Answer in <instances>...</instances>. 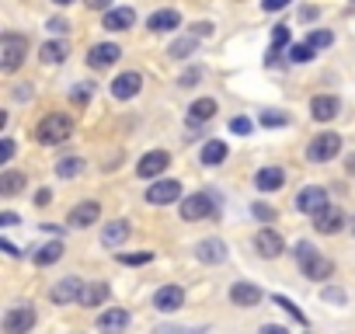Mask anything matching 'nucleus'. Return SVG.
Segmentation results:
<instances>
[{"mask_svg":"<svg viewBox=\"0 0 355 334\" xmlns=\"http://www.w3.org/2000/svg\"><path fill=\"white\" fill-rule=\"evenodd\" d=\"M178 213H182L185 223H199V220H206V216H216L220 206H216L213 192H199V195H185L182 206H178Z\"/></svg>","mask_w":355,"mask_h":334,"instance_id":"20e7f679","label":"nucleus"},{"mask_svg":"<svg viewBox=\"0 0 355 334\" xmlns=\"http://www.w3.org/2000/svg\"><path fill=\"white\" fill-rule=\"evenodd\" d=\"M35 320H39V313L32 303H15L4 313V334H28L35 327Z\"/></svg>","mask_w":355,"mask_h":334,"instance_id":"423d86ee","label":"nucleus"},{"mask_svg":"<svg viewBox=\"0 0 355 334\" xmlns=\"http://www.w3.org/2000/svg\"><path fill=\"white\" fill-rule=\"evenodd\" d=\"M15 98H18V101H25V98H32V87H15Z\"/></svg>","mask_w":355,"mask_h":334,"instance_id":"4d7b16f0","label":"nucleus"},{"mask_svg":"<svg viewBox=\"0 0 355 334\" xmlns=\"http://www.w3.org/2000/svg\"><path fill=\"white\" fill-rule=\"evenodd\" d=\"M275 303H279V306H286V313H289L293 320H300V324H306V313H300V306H296L293 299H286V296H275Z\"/></svg>","mask_w":355,"mask_h":334,"instance_id":"ea45409f","label":"nucleus"},{"mask_svg":"<svg viewBox=\"0 0 355 334\" xmlns=\"http://www.w3.org/2000/svg\"><path fill=\"white\" fill-rule=\"evenodd\" d=\"M202 80V67H189L182 77H178V87H196Z\"/></svg>","mask_w":355,"mask_h":334,"instance_id":"c9c22d12","label":"nucleus"},{"mask_svg":"<svg viewBox=\"0 0 355 334\" xmlns=\"http://www.w3.org/2000/svg\"><path fill=\"white\" fill-rule=\"evenodd\" d=\"M125 237H129V223H125V220H115V223H108V227L101 230V244H105V247H119Z\"/></svg>","mask_w":355,"mask_h":334,"instance_id":"c85d7f7f","label":"nucleus"},{"mask_svg":"<svg viewBox=\"0 0 355 334\" xmlns=\"http://www.w3.org/2000/svg\"><path fill=\"white\" fill-rule=\"evenodd\" d=\"M67 56H70V46H67L63 39H49V42L39 49V60H42L46 67H63Z\"/></svg>","mask_w":355,"mask_h":334,"instance_id":"393cba45","label":"nucleus"},{"mask_svg":"<svg viewBox=\"0 0 355 334\" xmlns=\"http://www.w3.org/2000/svg\"><path fill=\"white\" fill-rule=\"evenodd\" d=\"M70 136H73V118L63 115V112H49V115L35 125V139H39L42 146H60V143H67Z\"/></svg>","mask_w":355,"mask_h":334,"instance_id":"7ed1b4c3","label":"nucleus"},{"mask_svg":"<svg viewBox=\"0 0 355 334\" xmlns=\"http://www.w3.org/2000/svg\"><path fill=\"white\" fill-rule=\"evenodd\" d=\"M119 261L122 265H146V261H153V254L150 251H143V254H119Z\"/></svg>","mask_w":355,"mask_h":334,"instance_id":"37998d69","label":"nucleus"},{"mask_svg":"<svg viewBox=\"0 0 355 334\" xmlns=\"http://www.w3.org/2000/svg\"><path fill=\"white\" fill-rule=\"evenodd\" d=\"M129 327V313L122 310V306H112V310H105L101 317H98V331L101 334H122Z\"/></svg>","mask_w":355,"mask_h":334,"instance_id":"5701e85b","label":"nucleus"},{"mask_svg":"<svg viewBox=\"0 0 355 334\" xmlns=\"http://www.w3.org/2000/svg\"><path fill=\"white\" fill-rule=\"evenodd\" d=\"M49 202H53V192H49V188H39V192H35V206H39V209H46Z\"/></svg>","mask_w":355,"mask_h":334,"instance_id":"8fccbe9b","label":"nucleus"},{"mask_svg":"<svg viewBox=\"0 0 355 334\" xmlns=\"http://www.w3.org/2000/svg\"><path fill=\"white\" fill-rule=\"evenodd\" d=\"M0 247H4V251H8V254H11V258H18V254H21V251H18V247H15V244H11V240H0Z\"/></svg>","mask_w":355,"mask_h":334,"instance_id":"6e6d98bb","label":"nucleus"},{"mask_svg":"<svg viewBox=\"0 0 355 334\" xmlns=\"http://www.w3.org/2000/svg\"><path fill=\"white\" fill-rule=\"evenodd\" d=\"M320 296H324L327 303H348V296H345V289H324Z\"/></svg>","mask_w":355,"mask_h":334,"instance_id":"de8ad7c7","label":"nucleus"},{"mask_svg":"<svg viewBox=\"0 0 355 334\" xmlns=\"http://www.w3.org/2000/svg\"><path fill=\"white\" fill-rule=\"evenodd\" d=\"M338 112H341V101H338L334 94H313V101H310V115H313L317 122H331Z\"/></svg>","mask_w":355,"mask_h":334,"instance_id":"4be33fe9","label":"nucleus"},{"mask_svg":"<svg viewBox=\"0 0 355 334\" xmlns=\"http://www.w3.org/2000/svg\"><path fill=\"white\" fill-rule=\"evenodd\" d=\"M345 175H348V178H355V153H348V157H345Z\"/></svg>","mask_w":355,"mask_h":334,"instance_id":"5fc2aeb1","label":"nucleus"},{"mask_svg":"<svg viewBox=\"0 0 355 334\" xmlns=\"http://www.w3.org/2000/svg\"><path fill=\"white\" fill-rule=\"evenodd\" d=\"M21 188H25V175H21V171H11V167H8V171L0 175V195L11 199V195H18Z\"/></svg>","mask_w":355,"mask_h":334,"instance_id":"c756f323","label":"nucleus"},{"mask_svg":"<svg viewBox=\"0 0 355 334\" xmlns=\"http://www.w3.org/2000/svg\"><path fill=\"white\" fill-rule=\"evenodd\" d=\"M230 303L241 306V310H251V306L261 303V289L251 285V282H234V285H230Z\"/></svg>","mask_w":355,"mask_h":334,"instance_id":"aec40b11","label":"nucleus"},{"mask_svg":"<svg viewBox=\"0 0 355 334\" xmlns=\"http://www.w3.org/2000/svg\"><path fill=\"white\" fill-rule=\"evenodd\" d=\"M258 334H289V327H282V324H265Z\"/></svg>","mask_w":355,"mask_h":334,"instance_id":"603ef678","label":"nucleus"},{"mask_svg":"<svg viewBox=\"0 0 355 334\" xmlns=\"http://www.w3.org/2000/svg\"><path fill=\"white\" fill-rule=\"evenodd\" d=\"M60 258H63V240L56 237V240H49V244H42V247L35 251V258H32V261H35L39 268H46V265H56Z\"/></svg>","mask_w":355,"mask_h":334,"instance_id":"cd10ccee","label":"nucleus"},{"mask_svg":"<svg viewBox=\"0 0 355 334\" xmlns=\"http://www.w3.org/2000/svg\"><path fill=\"white\" fill-rule=\"evenodd\" d=\"M91 98H94V84H91V80H80V84L70 87V101H73V105H87Z\"/></svg>","mask_w":355,"mask_h":334,"instance_id":"f704fd0d","label":"nucleus"},{"mask_svg":"<svg viewBox=\"0 0 355 334\" xmlns=\"http://www.w3.org/2000/svg\"><path fill=\"white\" fill-rule=\"evenodd\" d=\"M84 279H77V275H67L60 285H53V292H49V299L56 303V306H70V303H80V292H84Z\"/></svg>","mask_w":355,"mask_h":334,"instance_id":"2eb2a0df","label":"nucleus"},{"mask_svg":"<svg viewBox=\"0 0 355 334\" xmlns=\"http://www.w3.org/2000/svg\"><path fill=\"white\" fill-rule=\"evenodd\" d=\"M293 254H296V265H300V272H303L306 279L324 282V279H331V275H334V261H331V258H324L313 244L300 240V244L293 247Z\"/></svg>","mask_w":355,"mask_h":334,"instance_id":"f03ea898","label":"nucleus"},{"mask_svg":"<svg viewBox=\"0 0 355 334\" xmlns=\"http://www.w3.org/2000/svg\"><path fill=\"white\" fill-rule=\"evenodd\" d=\"M122 60V46L119 42H94L91 49H87V56H84V63L91 67V70H108V67H115Z\"/></svg>","mask_w":355,"mask_h":334,"instance_id":"0eeeda50","label":"nucleus"},{"mask_svg":"<svg viewBox=\"0 0 355 334\" xmlns=\"http://www.w3.org/2000/svg\"><path fill=\"white\" fill-rule=\"evenodd\" d=\"M98 216H101V206H98L94 199H87V202H77V206L67 213V227H70V230H87V227L98 223Z\"/></svg>","mask_w":355,"mask_h":334,"instance_id":"ddd939ff","label":"nucleus"},{"mask_svg":"<svg viewBox=\"0 0 355 334\" xmlns=\"http://www.w3.org/2000/svg\"><path fill=\"white\" fill-rule=\"evenodd\" d=\"M146 202H150V206L182 202V185H178V182H153V185L146 188Z\"/></svg>","mask_w":355,"mask_h":334,"instance_id":"f3484780","label":"nucleus"},{"mask_svg":"<svg viewBox=\"0 0 355 334\" xmlns=\"http://www.w3.org/2000/svg\"><path fill=\"white\" fill-rule=\"evenodd\" d=\"M143 91V73L139 70H125V73H119L112 84H108V94L115 98V101H129V98H136Z\"/></svg>","mask_w":355,"mask_h":334,"instance_id":"9d476101","label":"nucleus"},{"mask_svg":"<svg viewBox=\"0 0 355 334\" xmlns=\"http://www.w3.org/2000/svg\"><path fill=\"white\" fill-rule=\"evenodd\" d=\"M282 185H286V171H282V167H275V164L261 167V171L254 175V188L258 192H279Z\"/></svg>","mask_w":355,"mask_h":334,"instance_id":"412c9836","label":"nucleus"},{"mask_svg":"<svg viewBox=\"0 0 355 334\" xmlns=\"http://www.w3.org/2000/svg\"><path fill=\"white\" fill-rule=\"evenodd\" d=\"M182 306H185V289L182 285H160L153 292V310H160V313H174Z\"/></svg>","mask_w":355,"mask_h":334,"instance_id":"dca6fc26","label":"nucleus"},{"mask_svg":"<svg viewBox=\"0 0 355 334\" xmlns=\"http://www.w3.org/2000/svg\"><path fill=\"white\" fill-rule=\"evenodd\" d=\"M46 28H49L53 35H67V32H70V21H67L63 15H56V18H49V21H46Z\"/></svg>","mask_w":355,"mask_h":334,"instance_id":"a19ab883","label":"nucleus"},{"mask_svg":"<svg viewBox=\"0 0 355 334\" xmlns=\"http://www.w3.org/2000/svg\"><path fill=\"white\" fill-rule=\"evenodd\" d=\"M199 35H182V39H174L171 46H167V60H178V63H185V60H192L196 53H199Z\"/></svg>","mask_w":355,"mask_h":334,"instance_id":"b1692460","label":"nucleus"},{"mask_svg":"<svg viewBox=\"0 0 355 334\" xmlns=\"http://www.w3.org/2000/svg\"><path fill=\"white\" fill-rule=\"evenodd\" d=\"M167 167H171V153H167V150H150V153H143L139 164H136V178L150 182V178L164 175Z\"/></svg>","mask_w":355,"mask_h":334,"instance_id":"9b49d317","label":"nucleus"},{"mask_svg":"<svg viewBox=\"0 0 355 334\" xmlns=\"http://www.w3.org/2000/svg\"><path fill=\"white\" fill-rule=\"evenodd\" d=\"M345 227H348V216H345L338 206H331V202L313 216V230H317L320 237H334V234H341Z\"/></svg>","mask_w":355,"mask_h":334,"instance_id":"6e6552de","label":"nucleus"},{"mask_svg":"<svg viewBox=\"0 0 355 334\" xmlns=\"http://www.w3.org/2000/svg\"><path fill=\"white\" fill-rule=\"evenodd\" d=\"M348 227H352V234H355V216H352V223H348Z\"/></svg>","mask_w":355,"mask_h":334,"instance_id":"bf43d9fd","label":"nucleus"},{"mask_svg":"<svg viewBox=\"0 0 355 334\" xmlns=\"http://www.w3.org/2000/svg\"><path fill=\"white\" fill-rule=\"evenodd\" d=\"M132 25H136V11L125 8V4H122V8H108V11L101 15V28H105V32H129Z\"/></svg>","mask_w":355,"mask_h":334,"instance_id":"a211bd4d","label":"nucleus"},{"mask_svg":"<svg viewBox=\"0 0 355 334\" xmlns=\"http://www.w3.org/2000/svg\"><path fill=\"white\" fill-rule=\"evenodd\" d=\"M216 112H220L216 98H199V101L189 105V125H202V122H209Z\"/></svg>","mask_w":355,"mask_h":334,"instance_id":"a878e982","label":"nucleus"},{"mask_svg":"<svg viewBox=\"0 0 355 334\" xmlns=\"http://www.w3.org/2000/svg\"><path fill=\"white\" fill-rule=\"evenodd\" d=\"M261 125H268V129L289 125V115H282V112H265V115H261Z\"/></svg>","mask_w":355,"mask_h":334,"instance_id":"58836bf2","label":"nucleus"},{"mask_svg":"<svg viewBox=\"0 0 355 334\" xmlns=\"http://www.w3.org/2000/svg\"><path fill=\"white\" fill-rule=\"evenodd\" d=\"M84 171V157H63L60 164H56V178H77Z\"/></svg>","mask_w":355,"mask_h":334,"instance_id":"2f4dec72","label":"nucleus"},{"mask_svg":"<svg viewBox=\"0 0 355 334\" xmlns=\"http://www.w3.org/2000/svg\"><path fill=\"white\" fill-rule=\"evenodd\" d=\"M286 8H289V0H261L265 15H275V11H286Z\"/></svg>","mask_w":355,"mask_h":334,"instance_id":"a18cd8bd","label":"nucleus"},{"mask_svg":"<svg viewBox=\"0 0 355 334\" xmlns=\"http://www.w3.org/2000/svg\"><path fill=\"white\" fill-rule=\"evenodd\" d=\"M272 46H279V49L289 46V28H286V25H275V28H272Z\"/></svg>","mask_w":355,"mask_h":334,"instance_id":"79ce46f5","label":"nucleus"},{"mask_svg":"<svg viewBox=\"0 0 355 334\" xmlns=\"http://www.w3.org/2000/svg\"><path fill=\"white\" fill-rule=\"evenodd\" d=\"M230 132H237V136H251V132H254V122L244 118V115H237V118H230Z\"/></svg>","mask_w":355,"mask_h":334,"instance_id":"e433bc0d","label":"nucleus"},{"mask_svg":"<svg viewBox=\"0 0 355 334\" xmlns=\"http://www.w3.org/2000/svg\"><path fill=\"white\" fill-rule=\"evenodd\" d=\"M324 206H327V188H320V185H303V188L296 192V209H300V213L317 216Z\"/></svg>","mask_w":355,"mask_h":334,"instance_id":"f8f14e48","label":"nucleus"},{"mask_svg":"<svg viewBox=\"0 0 355 334\" xmlns=\"http://www.w3.org/2000/svg\"><path fill=\"white\" fill-rule=\"evenodd\" d=\"M108 299V285L105 282H91V285H84V292H80V306H101Z\"/></svg>","mask_w":355,"mask_h":334,"instance_id":"7c9ffc66","label":"nucleus"},{"mask_svg":"<svg viewBox=\"0 0 355 334\" xmlns=\"http://www.w3.org/2000/svg\"><path fill=\"white\" fill-rule=\"evenodd\" d=\"M49 4H56V8H70V4H77V0H49Z\"/></svg>","mask_w":355,"mask_h":334,"instance_id":"13d9d810","label":"nucleus"},{"mask_svg":"<svg viewBox=\"0 0 355 334\" xmlns=\"http://www.w3.org/2000/svg\"><path fill=\"white\" fill-rule=\"evenodd\" d=\"M254 251H258V258L272 261V258H279V254L286 251V240H282V234H279V230L265 227V230H258V234H254Z\"/></svg>","mask_w":355,"mask_h":334,"instance_id":"4468645a","label":"nucleus"},{"mask_svg":"<svg viewBox=\"0 0 355 334\" xmlns=\"http://www.w3.org/2000/svg\"><path fill=\"white\" fill-rule=\"evenodd\" d=\"M341 153V136L338 132H317L310 143H306V160L310 164H327Z\"/></svg>","mask_w":355,"mask_h":334,"instance_id":"39448f33","label":"nucleus"},{"mask_svg":"<svg viewBox=\"0 0 355 334\" xmlns=\"http://www.w3.org/2000/svg\"><path fill=\"white\" fill-rule=\"evenodd\" d=\"M227 157H230V146H227L223 139H209V143L202 146V153H199L202 167H220Z\"/></svg>","mask_w":355,"mask_h":334,"instance_id":"bb28decb","label":"nucleus"},{"mask_svg":"<svg viewBox=\"0 0 355 334\" xmlns=\"http://www.w3.org/2000/svg\"><path fill=\"white\" fill-rule=\"evenodd\" d=\"M306 42H310L313 49H331V46H334V32H331V28H313V32L306 35Z\"/></svg>","mask_w":355,"mask_h":334,"instance_id":"72a5a7b5","label":"nucleus"},{"mask_svg":"<svg viewBox=\"0 0 355 334\" xmlns=\"http://www.w3.org/2000/svg\"><path fill=\"white\" fill-rule=\"evenodd\" d=\"M0 227H18V216L15 213H0Z\"/></svg>","mask_w":355,"mask_h":334,"instance_id":"864d4df0","label":"nucleus"},{"mask_svg":"<svg viewBox=\"0 0 355 334\" xmlns=\"http://www.w3.org/2000/svg\"><path fill=\"white\" fill-rule=\"evenodd\" d=\"M251 213H254L261 223H275V220H279V213H275L272 206H265V202H254V206H251Z\"/></svg>","mask_w":355,"mask_h":334,"instance_id":"4c0bfd02","label":"nucleus"},{"mask_svg":"<svg viewBox=\"0 0 355 334\" xmlns=\"http://www.w3.org/2000/svg\"><path fill=\"white\" fill-rule=\"evenodd\" d=\"M84 4H87L91 11H108V8H115L112 0H84Z\"/></svg>","mask_w":355,"mask_h":334,"instance_id":"3c124183","label":"nucleus"},{"mask_svg":"<svg viewBox=\"0 0 355 334\" xmlns=\"http://www.w3.org/2000/svg\"><path fill=\"white\" fill-rule=\"evenodd\" d=\"M28 49H32V42L21 32H4L0 35V73H8V77L18 73L21 63L28 60Z\"/></svg>","mask_w":355,"mask_h":334,"instance_id":"f257e3e1","label":"nucleus"},{"mask_svg":"<svg viewBox=\"0 0 355 334\" xmlns=\"http://www.w3.org/2000/svg\"><path fill=\"white\" fill-rule=\"evenodd\" d=\"M11 157H15V139H4L0 143V167H8Z\"/></svg>","mask_w":355,"mask_h":334,"instance_id":"c03bdc74","label":"nucleus"},{"mask_svg":"<svg viewBox=\"0 0 355 334\" xmlns=\"http://www.w3.org/2000/svg\"><path fill=\"white\" fill-rule=\"evenodd\" d=\"M213 28H216V25H213V21H199V25H196V32H192V35H199V39H209V35H213Z\"/></svg>","mask_w":355,"mask_h":334,"instance_id":"09e8293b","label":"nucleus"},{"mask_svg":"<svg viewBox=\"0 0 355 334\" xmlns=\"http://www.w3.org/2000/svg\"><path fill=\"white\" fill-rule=\"evenodd\" d=\"M317 18H320V8H313V4L300 8V21H317Z\"/></svg>","mask_w":355,"mask_h":334,"instance_id":"49530a36","label":"nucleus"},{"mask_svg":"<svg viewBox=\"0 0 355 334\" xmlns=\"http://www.w3.org/2000/svg\"><path fill=\"white\" fill-rule=\"evenodd\" d=\"M178 28H182V11L178 8H157L146 18V32L150 35H167V32H178Z\"/></svg>","mask_w":355,"mask_h":334,"instance_id":"1a4fd4ad","label":"nucleus"},{"mask_svg":"<svg viewBox=\"0 0 355 334\" xmlns=\"http://www.w3.org/2000/svg\"><path fill=\"white\" fill-rule=\"evenodd\" d=\"M317 60V49L310 46V42H296V46H289V63H313Z\"/></svg>","mask_w":355,"mask_h":334,"instance_id":"473e14b6","label":"nucleus"},{"mask_svg":"<svg viewBox=\"0 0 355 334\" xmlns=\"http://www.w3.org/2000/svg\"><path fill=\"white\" fill-rule=\"evenodd\" d=\"M348 4H355V0H348Z\"/></svg>","mask_w":355,"mask_h":334,"instance_id":"052dcab7","label":"nucleus"},{"mask_svg":"<svg viewBox=\"0 0 355 334\" xmlns=\"http://www.w3.org/2000/svg\"><path fill=\"white\" fill-rule=\"evenodd\" d=\"M196 261H202V265H223V261H227V244H223L220 237L199 240V244H196Z\"/></svg>","mask_w":355,"mask_h":334,"instance_id":"6ab92c4d","label":"nucleus"}]
</instances>
